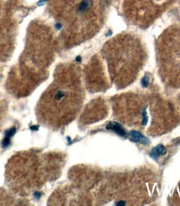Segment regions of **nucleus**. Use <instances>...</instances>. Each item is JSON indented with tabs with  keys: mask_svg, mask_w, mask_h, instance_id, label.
<instances>
[{
	"mask_svg": "<svg viewBox=\"0 0 180 206\" xmlns=\"http://www.w3.org/2000/svg\"><path fill=\"white\" fill-rule=\"evenodd\" d=\"M129 135H130V140L132 141H134V142L140 143V144H145V145L149 144L148 139L146 138L144 135H143L142 134H140L139 132H138V131H134V130L131 131Z\"/></svg>",
	"mask_w": 180,
	"mask_h": 206,
	"instance_id": "1",
	"label": "nucleus"
},
{
	"mask_svg": "<svg viewBox=\"0 0 180 206\" xmlns=\"http://www.w3.org/2000/svg\"><path fill=\"white\" fill-rule=\"evenodd\" d=\"M107 129L112 130V131H114L115 133H117L118 134H119V135H121L123 137L126 136V132L124 130V128L117 122H110L107 125Z\"/></svg>",
	"mask_w": 180,
	"mask_h": 206,
	"instance_id": "2",
	"label": "nucleus"
},
{
	"mask_svg": "<svg viewBox=\"0 0 180 206\" xmlns=\"http://www.w3.org/2000/svg\"><path fill=\"white\" fill-rule=\"evenodd\" d=\"M166 149L163 145L162 144H159L156 147H154L151 152H150V157L154 159H158V158L161 155H163L166 154Z\"/></svg>",
	"mask_w": 180,
	"mask_h": 206,
	"instance_id": "3",
	"label": "nucleus"
},
{
	"mask_svg": "<svg viewBox=\"0 0 180 206\" xmlns=\"http://www.w3.org/2000/svg\"><path fill=\"white\" fill-rule=\"evenodd\" d=\"M15 131H16V130H15L14 128H13V129L8 130V131L6 132V134H5V138H4L3 140V147H7V146L9 145V144H10V138L14 134Z\"/></svg>",
	"mask_w": 180,
	"mask_h": 206,
	"instance_id": "4",
	"label": "nucleus"
},
{
	"mask_svg": "<svg viewBox=\"0 0 180 206\" xmlns=\"http://www.w3.org/2000/svg\"><path fill=\"white\" fill-rule=\"evenodd\" d=\"M141 84L143 85V87H148L149 84V78L148 76L145 75L141 80Z\"/></svg>",
	"mask_w": 180,
	"mask_h": 206,
	"instance_id": "5",
	"label": "nucleus"
}]
</instances>
